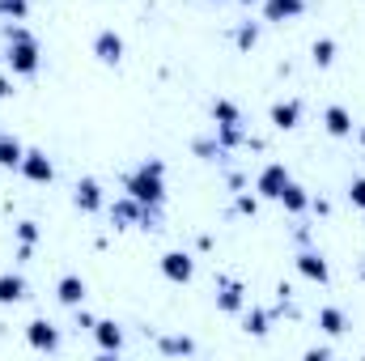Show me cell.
I'll return each instance as SVG.
<instances>
[{"label":"cell","mask_w":365,"mask_h":361,"mask_svg":"<svg viewBox=\"0 0 365 361\" xmlns=\"http://www.w3.org/2000/svg\"><path fill=\"white\" fill-rule=\"evenodd\" d=\"M30 17V0H0V26L4 21H26Z\"/></svg>","instance_id":"cell-25"},{"label":"cell","mask_w":365,"mask_h":361,"mask_svg":"<svg viewBox=\"0 0 365 361\" xmlns=\"http://www.w3.org/2000/svg\"><path fill=\"white\" fill-rule=\"evenodd\" d=\"M26 345L34 349V353H60V327L51 323V319H30L26 323Z\"/></svg>","instance_id":"cell-5"},{"label":"cell","mask_w":365,"mask_h":361,"mask_svg":"<svg viewBox=\"0 0 365 361\" xmlns=\"http://www.w3.org/2000/svg\"><path fill=\"white\" fill-rule=\"evenodd\" d=\"M331 357V349L327 345H314V349H306V361H327Z\"/></svg>","instance_id":"cell-32"},{"label":"cell","mask_w":365,"mask_h":361,"mask_svg":"<svg viewBox=\"0 0 365 361\" xmlns=\"http://www.w3.org/2000/svg\"><path fill=\"white\" fill-rule=\"evenodd\" d=\"M357 145H361V149H365V123H361V128H357Z\"/></svg>","instance_id":"cell-33"},{"label":"cell","mask_w":365,"mask_h":361,"mask_svg":"<svg viewBox=\"0 0 365 361\" xmlns=\"http://www.w3.org/2000/svg\"><path fill=\"white\" fill-rule=\"evenodd\" d=\"M255 43H259V26H255V21H242V26L234 30V47H238V51H251Z\"/></svg>","instance_id":"cell-26"},{"label":"cell","mask_w":365,"mask_h":361,"mask_svg":"<svg viewBox=\"0 0 365 361\" xmlns=\"http://www.w3.org/2000/svg\"><path fill=\"white\" fill-rule=\"evenodd\" d=\"M158 268H162V276H166L170 285H191V276H195V260H191L187 251H166V255L158 260Z\"/></svg>","instance_id":"cell-12"},{"label":"cell","mask_w":365,"mask_h":361,"mask_svg":"<svg viewBox=\"0 0 365 361\" xmlns=\"http://www.w3.org/2000/svg\"><path fill=\"white\" fill-rule=\"evenodd\" d=\"M259 9H264V21L284 26V21H297L306 13V0H259Z\"/></svg>","instance_id":"cell-17"},{"label":"cell","mask_w":365,"mask_h":361,"mask_svg":"<svg viewBox=\"0 0 365 361\" xmlns=\"http://www.w3.org/2000/svg\"><path fill=\"white\" fill-rule=\"evenodd\" d=\"M323 132H327V136H336V141H349V136H353V111H349V106H340V102L323 106Z\"/></svg>","instance_id":"cell-14"},{"label":"cell","mask_w":365,"mask_h":361,"mask_svg":"<svg viewBox=\"0 0 365 361\" xmlns=\"http://www.w3.org/2000/svg\"><path fill=\"white\" fill-rule=\"evenodd\" d=\"M238 4H247V9H251V4H255V0H238Z\"/></svg>","instance_id":"cell-34"},{"label":"cell","mask_w":365,"mask_h":361,"mask_svg":"<svg viewBox=\"0 0 365 361\" xmlns=\"http://www.w3.org/2000/svg\"><path fill=\"white\" fill-rule=\"evenodd\" d=\"M86 298H90V285H86V276H77V272H64V276L56 280V302H60V306L77 310V306H86Z\"/></svg>","instance_id":"cell-9"},{"label":"cell","mask_w":365,"mask_h":361,"mask_svg":"<svg viewBox=\"0 0 365 361\" xmlns=\"http://www.w3.org/2000/svg\"><path fill=\"white\" fill-rule=\"evenodd\" d=\"M73 204H77L81 213H102V208H106V191H102V183L93 179V175L77 179L73 183Z\"/></svg>","instance_id":"cell-11"},{"label":"cell","mask_w":365,"mask_h":361,"mask_svg":"<svg viewBox=\"0 0 365 361\" xmlns=\"http://www.w3.org/2000/svg\"><path fill=\"white\" fill-rule=\"evenodd\" d=\"M289 166L284 162H264L259 166V175H255V191H259V200H280V191L289 187Z\"/></svg>","instance_id":"cell-4"},{"label":"cell","mask_w":365,"mask_h":361,"mask_svg":"<svg viewBox=\"0 0 365 361\" xmlns=\"http://www.w3.org/2000/svg\"><path fill=\"white\" fill-rule=\"evenodd\" d=\"M361 280H365V264H361Z\"/></svg>","instance_id":"cell-36"},{"label":"cell","mask_w":365,"mask_h":361,"mask_svg":"<svg viewBox=\"0 0 365 361\" xmlns=\"http://www.w3.org/2000/svg\"><path fill=\"white\" fill-rule=\"evenodd\" d=\"M13 73H0V102H4V98H13Z\"/></svg>","instance_id":"cell-31"},{"label":"cell","mask_w":365,"mask_h":361,"mask_svg":"<svg viewBox=\"0 0 365 361\" xmlns=\"http://www.w3.org/2000/svg\"><path fill=\"white\" fill-rule=\"evenodd\" d=\"M158 353L162 357H191L195 353V340L191 336H162L158 340Z\"/></svg>","instance_id":"cell-23"},{"label":"cell","mask_w":365,"mask_h":361,"mask_svg":"<svg viewBox=\"0 0 365 361\" xmlns=\"http://www.w3.org/2000/svg\"><path fill=\"white\" fill-rule=\"evenodd\" d=\"M242 327H247V336H268L272 332V310H264V306H247L242 310Z\"/></svg>","instance_id":"cell-22"},{"label":"cell","mask_w":365,"mask_h":361,"mask_svg":"<svg viewBox=\"0 0 365 361\" xmlns=\"http://www.w3.org/2000/svg\"><path fill=\"white\" fill-rule=\"evenodd\" d=\"M93 323H98V319H93L90 310H81V306H77V327H81V332H93Z\"/></svg>","instance_id":"cell-30"},{"label":"cell","mask_w":365,"mask_h":361,"mask_svg":"<svg viewBox=\"0 0 365 361\" xmlns=\"http://www.w3.org/2000/svg\"><path fill=\"white\" fill-rule=\"evenodd\" d=\"M26 293H30V285L21 272H0V306H17V302H26Z\"/></svg>","instance_id":"cell-19"},{"label":"cell","mask_w":365,"mask_h":361,"mask_svg":"<svg viewBox=\"0 0 365 361\" xmlns=\"http://www.w3.org/2000/svg\"><path fill=\"white\" fill-rule=\"evenodd\" d=\"M123 51H128V47H123V39H119L110 26L93 34V60H98V64H106V68H119V64H123Z\"/></svg>","instance_id":"cell-8"},{"label":"cell","mask_w":365,"mask_h":361,"mask_svg":"<svg viewBox=\"0 0 365 361\" xmlns=\"http://www.w3.org/2000/svg\"><path fill=\"white\" fill-rule=\"evenodd\" d=\"M344 195H349V204H353V208H361V213H365V175H357V179L349 183V191H344Z\"/></svg>","instance_id":"cell-28"},{"label":"cell","mask_w":365,"mask_h":361,"mask_svg":"<svg viewBox=\"0 0 365 361\" xmlns=\"http://www.w3.org/2000/svg\"><path fill=\"white\" fill-rule=\"evenodd\" d=\"M106 213H110V225H115V230H162V208H149V204L132 200L128 191H123Z\"/></svg>","instance_id":"cell-3"},{"label":"cell","mask_w":365,"mask_h":361,"mask_svg":"<svg viewBox=\"0 0 365 361\" xmlns=\"http://www.w3.org/2000/svg\"><path fill=\"white\" fill-rule=\"evenodd\" d=\"M123 191L149 208H162L166 204V162L162 158H145L140 166H132L123 175Z\"/></svg>","instance_id":"cell-2"},{"label":"cell","mask_w":365,"mask_h":361,"mask_svg":"<svg viewBox=\"0 0 365 361\" xmlns=\"http://www.w3.org/2000/svg\"><path fill=\"white\" fill-rule=\"evenodd\" d=\"M0 34H4V68H9L13 77H38V68H43V47H38V39L30 34V26L4 21Z\"/></svg>","instance_id":"cell-1"},{"label":"cell","mask_w":365,"mask_h":361,"mask_svg":"<svg viewBox=\"0 0 365 361\" xmlns=\"http://www.w3.org/2000/svg\"><path fill=\"white\" fill-rule=\"evenodd\" d=\"M234 208H238V213H247V217H255V213H259V195L238 191V195H234Z\"/></svg>","instance_id":"cell-29"},{"label":"cell","mask_w":365,"mask_h":361,"mask_svg":"<svg viewBox=\"0 0 365 361\" xmlns=\"http://www.w3.org/2000/svg\"><path fill=\"white\" fill-rule=\"evenodd\" d=\"M336 39H314L310 43V60H314V68H331L336 64Z\"/></svg>","instance_id":"cell-24"},{"label":"cell","mask_w":365,"mask_h":361,"mask_svg":"<svg viewBox=\"0 0 365 361\" xmlns=\"http://www.w3.org/2000/svg\"><path fill=\"white\" fill-rule=\"evenodd\" d=\"M268 123H272L276 132H293L297 123H302V102L297 98H280L268 106Z\"/></svg>","instance_id":"cell-15"},{"label":"cell","mask_w":365,"mask_h":361,"mask_svg":"<svg viewBox=\"0 0 365 361\" xmlns=\"http://www.w3.org/2000/svg\"><path fill=\"white\" fill-rule=\"evenodd\" d=\"M17 175L26 183H38V187H47V183L56 179V162L43 153V149H26V158H21V166H17Z\"/></svg>","instance_id":"cell-6"},{"label":"cell","mask_w":365,"mask_h":361,"mask_svg":"<svg viewBox=\"0 0 365 361\" xmlns=\"http://www.w3.org/2000/svg\"><path fill=\"white\" fill-rule=\"evenodd\" d=\"M276 204H280V208H284L289 217H302V213H310V191H306L302 183L289 179V187L280 191V200H276Z\"/></svg>","instance_id":"cell-20"},{"label":"cell","mask_w":365,"mask_h":361,"mask_svg":"<svg viewBox=\"0 0 365 361\" xmlns=\"http://www.w3.org/2000/svg\"><path fill=\"white\" fill-rule=\"evenodd\" d=\"M90 336H93V345H98V353H123V327L115 319H98Z\"/></svg>","instance_id":"cell-16"},{"label":"cell","mask_w":365,"mask_h":361,"mask_svg":"<svg viewBox=\"0 0 365 361\" xmlns=\"http://www.w3.org/2000/svg\"><path fill=\"white\" fill-rule=\"evenodd\" d=\"M349 327H353V323H349V310H344V306H323V310H319V332H323V336L340 340Z\"/></svg>","instance_id":"cell-18"},{"label":"cell","mask_w":365,"mask_h":361,"mask_svg":"<svg viewBox=\"0 0 365 361\" xmlns=\"http://www.w3.org/2000/svg\"><path fill=\"white\" fill-rule=\"evenodd\" d=\"M293 264H297V272H302L310 285H327V280H331V264H327V255L314 251V247H302V251L293 255Z\"/></svg>","instance_id":"cell-7"},{"label":"cell","mask_w":365,"mask_h":361,"mask_svg":"<svg viewBox=\"0 0 365 361\" xmlns=\"http://www.w3.org/2000/svg\"><path fill=\"white\" fill-rule=\"evenodd\" d=\"M208 115H212V128L217 132H242V111H238L234 98H212Z\"/></svg>","instance_id":"cell-13"},{"label":"cell","mask_w":365,"mask_h":361,"mask_svg":"<svg viewBox=\"0 0 365 361\" xmlns=\"http://www.w3.org/2000/svg\"><path fill=\"white\" fill-rule=\"evenodd\" d=\"M21 158H26V145H21L13 132H4V128H0V171H17V166H21Z\"/></svg>","instance_id":"cell-21"},{"label":"cell","mask_w":365,"mask_h":361,"mask_svg":"<svg viewBox=\"0 0 365 361\" xmlns=\"http://www.w3.org/2000/svg\"><path fill=\"white\" fill-rule=\"evenodd\" d=\"M204 4H221V0H204Z\"/></svg>","instance_id":"cell-35"},{"label":"cell","mask_w":365,"mask_h":361,"mask_svg":"<svg viewBox=\"0 0 365 361\" xmlns=\"http://www.w3.org/2000/svg\"><path fill=\"white\" fill-rule=\"evenodd\" d=\"M13 234H17V243L34 247V243H38V221H17V225H13Z\"/></svg>","instance_id":"cell-27"},{"label":"cell","mask_w":365,"mask_h":361,"mask_svg":"<svg viewBox=\"0 0 365 361\" xmlns=\"http://www.w3.org/2000/svg\"><path fill=\"white\" fill-rule=\"evenodd\" d=\"M217 310H221V315H242V310H247V289H242V280L217 276Z\"/></svg>","instance_id":"cell-10"}]
</instances>
